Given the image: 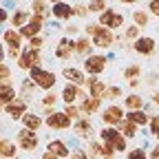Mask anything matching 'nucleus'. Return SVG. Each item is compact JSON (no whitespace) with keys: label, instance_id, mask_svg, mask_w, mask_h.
Returning a JSON list of instances; mask_svg holds the SVG:
<instances>
[{"label":"nucleus","instance_id":"33","mask_svg":"<svg viewBox=\"0 0 159 159\" xmlns=\"http://www.w3.org/2000/svg\"><path fill=\"white\" fill-rule=\"evenodd\" d=\"M124 95V91L122 89H119V86H108V91H106V99H119V97H122Z\"/></svg>","mask_w":159,"mask_h":159},{"label":"nucleus","instance_id":"5","mask_svg":"<svg viewBox=\"0 0 159 159\" xmlns=\"http://www.w3.org/2000/svg\"><path fill=\"white\" fill-rule=\"evenodd\" d=\"M102 119H104V124H106V126H119V124L124 122V108H122V106H117V104H111V106L104 108Z\"/></svg>","mask_w":159,"mask_h":159},{"label":"nucleus","instance_id":"11","mask_svg":"<svg viewBox=\"0 0 159 159\" xmlns=\"http://www.w3.org/2000/svg\"><path fill=\"white\" fill-rule=\"evenodd\" d=\"M40 29H42V16H33L29 22H27V27H22L20 29V35H25V38H38V33H40Z\"/></svg>","mask_w":159,"mask_h":159},{"label":"nucleus","instance_id":"1","mask_svg":"<svg viewBox=\"0 0 159 159\" xmlns=\"http://www.w3.org/2000/svg\"><path fill=\"white\" fill-rule=\"evenodd\" d=\"M99 135H102V142L104 144H111L115 150H122V152L126 150V137L119 133L115 126H104Z\"/></svg>","mask_w":159,"mask_h":159},{"label":"nucleus","instance_id":"28","mask_svg":"<svg viewBox=\"0 0 159 159\" xmlns=\"http://www.w3.org/2000/svg\"><path fill=\"white\" fill-rule=\"evenodd\" d=\"M119 128H122L119 133H122L126 139H130V137H135V135H137V126H135V124H130L128 119H124V122L119 124Z\"/></svg>","mask_w":159,"mask_h":159},{"label":"nucleus","instance_id":"10","mask_svg":"<svg viewBox=\"0 0 159 159\" xmlns=\"http://www.w3.org/2000/svg\"><path fill=\"white\" fill-rule=\"evenodd\" d=\"M47 126H49V128H69V126H71V117H69L64 111H62V113H49Z\"/></svg>","mask_w":159,"mask_h":159},{"label":"nucleus","instance_id":"54","mask_svg":"<svg viewBox=\"0 0 159 159\" xmlns=\"http://www.w3.org/2000/svg\"><path fill=\"white\" fill-rule=\"evenodd\" d=\"M53 2H60V0H53Z\"/></svg>","mask_w":159,"mask_h":159},{"label":"nucleus","instance_id":"24","mask_svg":"<svg viewBox=\"0 0 159 159\" xmlns=\"http://www.w3.org/2000/svg\"><path fill=\"white\" fill-rule=\"evenodd\" d=\"M49 152H53L55 157H69V148L64 142H60V139H55V142L49 144Z\"/></svg>","mask_w":159,"mask_h":159},{"label":"nucleus","instance_id":"6","mask_svg":"<svg viewBox=\"0 0 159 159\" xmlns=\"http://www.w3.org/2000/svg\"><path fill=\"white\" fill-rule=\"evenodd\" d=\"M93 47H97V49H111L113 47V42H115V33L111 31V29H106V27H99V31L93 35Z\"/></svg>","mask_w":159,"mask_h":159},{"label":"nucleus","instance_id":"47","mask_svg":"<svg viewBox=\"0 0 159 159\" xmlns=\"http://www.w3.org/2000/svg\"><path fill=\"white\" fill-rule=\"evenodd\" d=\"M42 159H60V157H55V155H53V152H49V150H47V152H44V157H42Z\"/></svg>","mask_w":159,"mask_h":159},{"label":"nucleus","instance_id":"50","mask_svg":"<svg viewBox=\"0 0 159 159\" xmlns=\"http://www.w3.org/2000/svg\"><path fill=\"white\" fill-rule=\"evenodd\" d=\"M152 102H155V104H159V91H157V93L152 95Z\"/></svg>","mask_w":159,"mask_h":159},{"label":"nucleus","instance_id":"14","mask_svg":"<svg viewBox=\"0 0 159 159\" xmlns=\"http://www.w3.org/2000/svg\"><path fill=\"white\" fill-rule=\"evenodd\" d=\"M38 62H40V53L35 51V49H29V51H25L22 55H20V69H33V66H38Z\"/></svg>","mask_w":159,"mask_h":159},{"label":"nucleus","instance_id":"37","mask_svg":"<svg viewBox=\"0 0 159 159\" xmlns=\"http://www.w3.org/2000/svg\"><path fill=\"white\" fill-rule=\"evenodd\" d=\"M126 159H148V157H146V152H144L142 148H137V150H130Z\"/></svg>","mask_w":159,"mask_h":159},{"label":"nucleus","instance_id":"23","mask_svg":"<svg viewBox=\"0 0 159 159\" xmlns=\"http://www.w3.org/2000/svg\"><path fill=\"white\" fill-rule=\"evenodd\" d=\"M133 22H135V27L144 29V27H148V22H150V16H148L144 9H137V11H133Z\"/></svg>","mask_w":159,"mask_h":159},{"label":"nucleus","instance_id":"9","mask_svg":"<svg viewBox=\"0 0 159 159\" xmlns=\"http://www.w3.org/2000/svg\"><path fill=\"white\" fill-rule=\"evenodd\" d=\"M73 53H75V42H73L71 38H60V42H57V47H55V57L69 60Z\"/></svg>","mask_w":159,"mask_h":159},{"label":"nucleus","instance_id":"26","mask_svg":"<svg viewBox=\"0 0 159 159\" xmlns=\"http://www.w3.org/2000/svg\"><path fill=\"white\" fill-rule=\"evenodd\" d=\"M139 75H142V64H128V66L124 69V80H128V82L137 80Z\"/></svg>","mask_w":159,"mask_h":159},{"label":"nucleus","instance_id":"4","mask_svg":"<svg viewBox=\"0 0 159 159\" xmlns=\"http://www.w3.org/2000/svg\"><path fill=\"white\" fill-rule=\"evenodd\" d=\"M84 71L93 77H97L102 71H106V55H89L84 60Z\"/></svg>","mask_w":159,"mask_h":159},{"label":"nucleus","instance_id":"44","mask_svg":"<svg viewBox=\"0 0 159 159\" xmlns=\"http://www.w3.org/2000/svg\"><path fill=\"white\" fill-rule=\"evenodd\" d=\"M42 47V38H33L31 40V49H40Z\"/></svg>","mask_w":159,"mask_h":159},{"label":"nucleus","instance_id":"51","mask_svg":"<svg viewBox=\"0 0 159 159\" xmlns=\"http://www.w3.org/2000/svg\"><path fill=\"white\" fill-rule=\"evenodd\" d=\"M119 2H124V5H135L137 0H119Z\"/></svg>","mask_w":159,"mask_h":159},{"label":"nucleus","instance_id":"42","mask_svg":"<svg viewBox=\"0 0 159 159\" xmlns=\"http://www.w3.org/2000/svg\"><path fill=\"white\" fill-rule=\"evenodd\" d=\"M9 73H11V71H9V66L0 62V80H7V77H9Z\"/></svg>","mask_w":159,"mask_h":159},{"label":"nucleus","instance_id":"38","mask_svg":"<svg viewBox=\"0 0 159 159\" xmlns=\"http://www.w3.org/2000/svg\"><path fill=\"white\" fill-rule=\"evenodd\" d=\"M102 148H104V146H99V144H95V142L89 144V152H91L93 157H99V155H102Z\"/></svg>","mask_w":159,"mask_h":159},{"label":"nucleus","instance_id":"25","mask_svg":"<svg viewBox=\"0 0 159 159\" xmlns=\"http://www.w3.org/2000/svg\"><path fill=\"white\" fill-rule=\"evenodd\" d=\"M16 99V89L11 84H0V102H13Z\"/></svg>","mask_w":159,"mask_h":159},{"label":"nucleus","instance_id":"16","mask_svg":"<svg viewBox=\"0 0 159 159\" xmlns=\"http://www.w3.org/2000/svg\"><path fill=\"white\" fill-rule=\"evenodd\" d=\"M13 119H18V117H25L27 115V102H22V99H13V102H9L7 104V108H5Z\"/></svg>","mask_w":159,"mask_h":159},{"label":"nucleus","instance_id":"55","mask_svg":"<svg viewBox=\"0 0 159 159\" xmlns=\"http://www.w3.org/2000/svg\"><path fill=\"white\" fill-rule=\"evenodd\" d=\"M111 159H113V157H111Z\"/></svg>","mask_w":159,"mask_h":159},{"label":"nucleus","instance_id":"20","mask_svg":"<svg viewBox=\"0 0 159 159\" xmlns=\"http://www.w3.org/2000/svg\"><path fill=\"white\" fill-rule=\"evenodd\" d=\"M124 106L128 111H142L144 108V97L137 95V93H130L128 97H124Z\"/></svg>","mask_w":159,"mask_h":159},{"label":"nucleus","instance_id":"22","mask_svg":"<svg viewBox=\"0 0 159 159\" xmlns=\"http://www.w3.org/2000/svg\"><path fill=\"white\" fill-rule=\"evenodd\" d=\"M91 49H93V42H89V38H80L75 42V53L84 55V60L91 55Z\"/></svg>","mask_w":159,"mask_h":159},{"label":"nucleus","instance_id":"18","mask_svg":"<svg viewBox=\"0 0 159 159\" xmlns=\"http://www.w3.org/2000/svg\"><path fill=\"white\" fill-rule=\"evenodd\" d=\"M126 119L130 124H135V126H146V124H150V117L144 113V111H128L126 113Z\"/></svg>","mask_w":159,"mask_h":159},{"label":"nucleus","instance_id":"32","mask_svg":"<svg viewBox=\"0 0 159 159\" xmlns=\"http://www.w3.org/2000/svg\"><path fill=\"white\" fill-rule=\"evenodd\" d=\"M108 7H106V0H91L89 2V11H95L97 16L102 13V11H106Z\"/></svg>","mask_w":159,"mask_h":159},{"label":"nucleus","instance_id":"13","mask_svg":"<svg viewBox=\"0 0 159 159\" xmlns=\"http://www.w3.org/2000/svg\"><path fill=\"white\" fill-rule=\"evenodd\" d=\"M86 84H89V93H91V97H97V99H102V97L106 95V91H108L106 82H104V80H97V77L86 80Z\"/></svg>","mask_w":159,"mask_h":159},{"label":"nucleus","instance_id":"7","mask_svg":"<svg viewBox=\"0 0 159 159\" xmlns=\"http://www.w3.org/2000/svg\"><path fill=\"white\" fill-rule=\"evenodd\" d=\"M133 49L139 55H152L155 49H157V42H155V38H150V35H142V38H137L133 42Z\"/></svg>","mask_w":159,"mask_h":159},{"label":"nucleus","instance_id":"35","mask_svg":"<svg viewBox=\"0 0 159 159\" xmlns=\"http://www.w3.org/2000/svg\"><path fill=\"white\" fill-rule=\"evenodd\" d=\"M33 11H35V16H44V11H47L44 0H33Z\"/></svg>","mask_w":159,"mask_h":159},{"label":"nucleus","instance_id":"48","mask_svg":"<svg viewBox=\"0 0 159 159\" xmlns=\"http://www.w3.org/2000/svg\"><path fill=\"white\" fill-rule=\"evenodd\" d=\"M128 86H130V89H137V86H139V80H133V82H128Z\"/></svg>","mask_w":159,"mask_h":159},{"label":"nucleus","instance_id":"2","mask_svg":"<svg viewBox=\"0 0 159 159\" xmlns=\"http://www.w3.org/2000/svg\"><path fill=\"white\" fill-rule=\"evenodd\" d=\"M97 22L106 29H111V31H117V29H124V16L113 11V9H106L97 16Z\"/></svg>","mask_w":159,"mask_h":159},{"label":"nucleus","instance_id":"49","mask_svg":"<svg viewBox=\"0 0 159 159\" xmlns=\"http://www.w3.org/2000/svg\"><path fill=\"white\" fill-rule=\"evenodd\" d=\"M73 159H86V155H84V152H75Z\"/></svg>","mask_w":159,"mask_h":159},{"label":"nucleus","instance_id":"21","mask_svg":"<svg viewBox=\"0 0 159 159\" xmlns=\"http://www.w3.org/2000/svg\"><path fill=\"white\" fill-rule=\"evenodd\" d=\"M75 135L77 137H91V130H93V126H91V122H89V119L84 117V119H77V122H75Z\"/></svg>","mask_w":159,"mask_h":159},{"label":"nucleus","instance_id":"3","mask_svg":"<svg viewBox=\"0 0 159 159\" xmlns=\"http://www.w3.org/2000/svg\"><path fill=\"white\" fill-rule=\"evenodd\" d=\"M31 82H33L35 86H40V89L49 91V89H53V84H55V73L44 71V69H40V66H33V69H31Z\"/></svg>","mask_w":159,"mask_h":159},{"label":"nucleus","instance_id":"30","mask_svg":"<svg viewBox=\"0 0 159 159\" xmlns=\"http://www.w3.org/2000/svg\"><path fill=\"white\" fill-rule=\"evenodd\" d=\"M137 38H142V29H139V27H126L124 29V40H128V42H135V40Z\"/></svg>","mask_w":159,"mask_h":159},{"label":"nucleus","instance_id":"15","mask_svg":"<svg viewBox=\"0 0 159 159\" xmlns=\"http://www.w3.org/2000/svg\"><path fill=\"white\" fill-rule=\"evenodd\" d=\"M80 97H86L80 86H75V84H66V86L62 89V99H64L66 104H73L75 99H80Z\"/></svg>","mask_w":159,"mask_h":159},{"label":"nucleus","instance_id":"27","mask_svg":"<svg viewBox=\"0 0 159 159\" xmlns=\"http://www.w3.org/2000/svg\"><path fill=\"white\" fill-rule=\"evenodd\" d=\"M20 35L18 31H5V42L11 47V49H20Z\"/></svg>","mask_w":159,"mask_h":159},{"label":"nucleus","instance_id":"41","mask_svg":"<svg viewBox=\"0 0 159 159\" xmlns=\"http://www.w3.org/2000/svg\"><path fill=\"white\" fill-rule=\"evenodd\" d=\"M64 113H66V115H69L71 119H75V117L80 115V111H77V108H75L73 104H66V108H64Z\"/></svg>","mask_w":159,"mask_h":159},{"label":"nucleus","instance_id":"17","mask_svg":"<svg viewBox=\"0 0 159 159\" xmlns=\"http://www.w3.org/2000/svg\"><path fill=\"white\" fill-rule=\"evenodd\" d=\"M51 11H53V16H55L57 20H66V18L75 16V9H73L71 5H66V2H55Z\"/></svg>","mask_w":159,"mask_h":159},{"label":"nucleus","instance_id":"45","mask_svg":"<svg viewBox=\"0 0 159 159\" xmlns=\"http://www.w3.org/2000/svg\"><path fill=\"white\" fill-rule=\"evenodd\" d=\"M150 159H159V144L152 148V155H150Z\"/></svg>","mask_w":159,"mask_h":159},{"label":"nucleus","instance_id":"52","mask_svg":"<svg viewBox=\"0 0 159 159\" xmlns=\"http://www.w3.org/2000/svg\"><path fill=\"white\" fill-rule=\"evenodd\" d=\"M5 60V51H2V47H0V62Z\"/></svg>","mask_w":159,"mask_h":159},{"label":"nucleus","instance_id":"36","mask_svg":"<svg viewBox=\"0 0 159 159\" xmlns=\"http://www.w3.org/2000/svg\"><path fill=\"white\" fill-rule=\"evenodd\" d=\"M150 133H152L155 137H159V115L150 117Z\"/></svg>","mask_w":159,"mask_h":159},{"label":"nucleus","instance_id":"40","mask_svg":"<svg viewBox=\"0 0 159 159\" xmlns=\"http://www.w3.org/2000/svg\"><path fill=\"white\" fill-rule=\"evenodd\" d=\"M55 102H57V97H55L53 93H47V95H44V99H42V104H44L47 108H49V106H55Z\"/></svg>","mask_w":159,"mask_h":159},{"label":"nucleus","instance_id":"34","mask_svg":"<svg viewBox=\"0 0 159 159\" xmlns=\"http://www.w3.org/2000/svg\"><path fill=\"white\" fill-rule=\"evenodd\" d=\"M11 22H13L16 27L25 25V22H27V13H25V11H16V13H13V18H11Z\"/></svg>","mask_w":159,"mask_h":159},{"label":"nucleus","instance_id":"43","mask_svg":"<svg viewBox=\"0 0 159 159\" xmlns=\"http://www.w3.org/2000/svg\"><path fill=\"white\" fill-rule=\"evenodd\" d=\"M73 9H75V16H86L89 13V7H84V5H75Z\"/></svg>","mask_w":159,"mask_h":159},{"label":"nucleus","instance_id":"46","mask_svg":"<svg viewBox=\"0 0 159 159\" xmlns=\"http://www.w3.org/2000/svg\"><path fill=\"white\" fill-rule=\"evenodd\" d=\"M5 20H7V11L0 7V22H5Z\"/></svg>","mask_w":159,"mask_h":159},{"label":"nucleus","instance_id":"8","mask_svg":"<svg viewBox=\"0 0 159 159\" xmlns=\"http://www.w3.org/2000/svg\"><path fill=\"white\" fill-rule=\"evenodd\" d=\"M18 146L22 148V150H35V146H38V137H35V133H31L29 128H25V130H20L18 133Z\"/></svg>","mask_w":159,"mask_h":159},{"label":"nucleus","instance_id":"31","mask_svg":"<svg viewBox=\"0 0 159 159\" xmlns=\"http://www.w3.org/2000/svg\"><path fill=\"white\" fill-rule=\"evenodd\" d=\"M22 122H25L27 128H40V126H42V119H40L38 115H31V113H27L22 117Z\"/></svg>","mask_w":159,"mask_h":159},{"label":"nucleus","instance_id":"19","mask_svg":"<svg viewBox=\"0 0 159 159\" xmlns=\"http://www.w3.org/2000/svg\"><path fill=\"white\" fill-rule=\"evenodd\" d=\"M99 104H102V99H97V97H84L82 99V106H80V111L82 113H86V115H91V113H97L99 111Z\"/></svg>","mask_w":159,"mask_h":159},{"label":"nucleus","instance_id":"29","mask_svg":"<svg viewBox=\"0 0 159 159\" xmlns=\"http://www.w3.org/2000/svg\"><path fill=\"white\" fill-rule=\"evenodd\" d=\"M16 155V146L11 142H7V139H0V157H13Z\"/></svg>","mask_w":159,"mask_h":159},{"label":"nucleus","instance_id":"53","mask_svg":"<svg viewBox=\"0 0 159 159\" xmlns=\"http://www.w3.org/2000/svg\"><path fill=\"white\" fill-rule=\"evenodd\" d=\"M0 113H2V102H0Z\"/></svg>","mask_w":159,"mask_h":159},{"label":"nucleus","instance_id":"39","mask_svg":"<svg viewBox=\"0 0 159 159\" xmlns=\"http://www.w3.org/2000/svg\"><path fill=\"white\" fill-rule=\"evenodd\" d=\"M148 11H150V16L159 18V0H150V2H148Z\"/></svg>","mask_w":159,"mask_h":159},{"label":"nucleus","instance_id":"12","mask_svg":"<svg viewBox=\"0 0 159 159\" xmlns=\"http://www.w3.org/2000/svg\"><path fill=\"white\" fill-rule=\"evenodd\" d=\"M62 75L69 80V84H75V86L86 84L84 71H80V69H75V66H64V69H62Z\"/></svg>","mask_w":159,"mask_h":159}]
</instances>
